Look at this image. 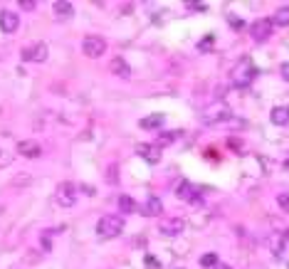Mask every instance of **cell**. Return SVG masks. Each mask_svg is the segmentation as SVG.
Instances as JSON below:
<instances>
[{
  "mask_svg": "<svg viewBox=\"0 0 289 269\" xmlns=\"http://www.w3.org/2000/svg\"><path fill=\"white\" fill-rule=\"evenodd\" d=\"M124 230V220L119 215H104L99 222H96V235L101 240H111V237H119Z\"/></svg>",
  "mask_w": 289,
  "mask_h": 269,
  "instance_id": "cell-1",
  "label": "cell"
},
{
  "mask_svg": "<svg viewBox=\"0 0 289 269\" xmlns=\"http://www.w3.org/2000/svg\"><path fill=\"white\" fill-rule=\"evenodd\" d=\"M104 52H106V40H104V37H99V35H87V37L82 40V55H84V57L96 60V57H101Z\"/></svg>",
  "mask_w": 289,
  "mask_h": 269,
  "instance_id": "cell-2",
  "label": "cell"
},
{
  "mask_svg": "<svg viewBox=\"0 0 289 269\" xmlns=\"http://www.w3.org/2000/svg\"><path fill=\"white\" fill-rule=\"evenodd\" d=\"M252 79H255V67H252V62H250V60H242V62L235 67V72H232V82H235L237 87H250Z\"/></svg>",
  "mask_w": 289,
  "mask_h": 269,
  "instance_id": "cell-3",
  "label": "cell"
},
{
  "mask_svg": "<svg viewBox=\"0 0 289 269\" xmlns=\"http://www.w3.org/2000/svg\"><path fill=\"white\" fill-rule=\"evenodd\" d=\"M232 116V111H230V106L227 104H213V106H208L205 111H203V121L205 124H220V121H227Z\"/></svg>",
  "mask_w": 289,
  "mask_h": 269,
  "instance_id": "cell-4",
  "label": "cell"
},
{
  "mask_svg": "<svg viewBox=\"0 0 289 269\" xmlns=\"http://www.w3.org/2000/svg\"><path fill=\"white\" fill-rule=\"evenodd\" d=\"M17 156V141H12L7 134H0V166H10Z\"/></svg>",
  "mask_w": 289,
  "mask_h": 269,
  "instance_id": "cell-5",
  "label": "cell"
},
{
  "mask_svg": "<svg viewBox=\"0 0 289 269\" xmlns=\"http://www.w3.org/2000/svg\"><path fill=\"white\" fill-rule=\"evenodd\" d=\"M272 20L270 17H260L257 22H252V27H250V35H252V40L255 42H265V40H270L272 37Z\"/></svg>",
  "mask_w": 289,
  "mask_h": 269,
  "instance_id": "cell-6",
  "label": "cell"
},
{
  "mask_svg": "<svg viewBox=\"0 0 289 269\" xmlns=\"http://www.w3.org/2000/svg\"><path fill=\"white\" fill-rule=\"evenodd\" d=\"M55 200L60 202V207H74L77 202V188L72 183H60L57 185V193H55Z\"/></svg>",
  "mask_w": 289,
  "mask_h": 269,
  "instance_id": "cell-7",
  "label": "cell"
},
{
  "mask_svg": "<svg viewBox=\"0 0 289 269\" xmlns=\"http://www.w3.org/2000/svg\"><path fill=\"white\" fill-rule=\"evenodd\" d=\"M22 60L25 62H45L47 60V45L45 42H32L22 50Z\"/></svg>",
  "mask_w": 289,
  "mask_h": 269,
  "instance_id": "cell-8",
  "label": "cell"
},
{
  "mask_svg": "<svg viewBox=\"0 0 289 269\" xmlns=\"http://www.w3.org/2000/svg\"><path fill=\"white\" fill-rule=\"evenodd\" d=\"M136 153L144 158L146 163H158L161 161V148L156 143H139L136 146Z\"/></svg>",
  "mask_w": 289,
  "mask_h": 269,
  "instance_id": "cell-9",
  "label": "cell"
},
{
  "mask_svg": "<svg viewBox=\"0 0 289 269\" xmlns=\"http://www.w3.org/2000/svg\"><path fill=\"white\" fill-rule=\"evenodd\" d=\"M20 27V17H17V12H12V10H2L0 12V30L2 32H15Z\"/></svg>",
  "mask_w": 289,
  "mask_h": 269,
  "instance_id": "cell-10",
  "label": "cell"
},
{
  "mask_svg": "<svg viewBox=\"0 0 289 269\" xmlns=\"http://www.w3.org/2000/svg\"><path fill=\"white\" fill-rule=\"evenodd\" d=\"M17 153L25 156V158H37L42 153V146L37 141H20L17 143Z\"/></svg>",
  "mask_w": 289,
  "mask_h": 269,
  "instance_id": "cell-11",
  "label": "cell"
},
{
  "mask_svg": "<svg viewBox=\"0 0 289 269\" xmlns=\"http://www.w3.org/2000/svg\"><path fill=\"white\" fill-rule=\"evenodd\" d=\"M183 227H186V222H183L181 217H171V220L161 222V232H163V235H168V237L181 235V232H183Z\"/></svg>",
  "mask_w": 289,
  "mask_h": 269,
  "instance_id": "cell-12",
  "label": "cell"
},
{
  "mask_svg": "<svg viewBox=\"0 0 289 269\" xmlns=\"http://www.w3.org/2000/svg\"><path fill=\"white\" fill-rule=\"evenodd\" d=\"M270 121L275 126H287L289 124V106H275L270 111Z\"/></svg>",
  "mask_w": 289,
  "mask_h": 269,
  "instance_id": "cell-13",
  "label": "cell"
},
{
  "mask_svg": "<svg viewBox=\"0 0 289 269\" xmlns=\"http://www.w3.org/2000/svg\"><path fill=\"white\" fill-rule=\"evenodd\" d=\"M109 69H111V74H116V77H131V67L126 65V60L124 57H114L111 62H109Z\"/></svg>",
  "mask_w": 289,
  "mask_h": 269,
  "instance_id": "cell-14",
  "label": "cell"
},
{
  "mask_svg": "<svg viewBox=\"0 0 289 269\" xmlns=\"http://www.w3.org/2000/svg\"><path fill=\"white\" fill-rule=\"evenodd\" d=\"M139 126L144 129V131H156V129H161L163 126V114H151V116H146L139 121Z\"/></svg>",
  "mask_w": 289,
  "mask_h": 269,
  "instance_id": "cell-15",
  "label": "cell"
},
{
  "mask_svg": "<svg viewBox=\"0 0 289 269\" xmlns=\"http://www.w3.org/2000/svg\"><path fill=\"white\" fill-rule=\"evenodd\" d=\"M141 212H144L146 217H156V215H161V212H163V205H161L158 198H148L146 205L141 207Z\"/></svg>",
  "mask_w": 289,
  "mask_h": 269,
  "instance_id": "cell-16",
  "label": "cell"
},
{
  "mask_svg": "<svg viewBox=\"0 0 289 269\" xmlns=\"http://www.w3.org/2000/svg\"><path fill=\"white\" fill-rule=\"evenodd\" d=\"M52 10H55V15L60 17V20H70L74 15V10H72V5L70 2H55L52 5Z\"/></svg>",
  "mask_w": 289,
  "mask_h": 269,
  "instance_id": "cell-17",
  "label": "cell"
},
{
  "mask_svg": "<svg viewBox=\"0 0 289 269\" xmlns=\"http://www.w3.org/2000/svg\"><path fill=\"white\" fill-rule=\"evenodd\" d=\"M136 202H134V198H129V195H119V210L124 212V215H131V212H136Z\"/></svg>",
  "mask_w": 289,
  "mask_h": 269,
  "instance_id": "cell-18",
  "label": "cell"
},
{
  "mask_svg": "<svg viewBox=\"0 0 289 269\" xmlns=\"http://www.w3.org/2000/svg\"><path fill=\"white\" fill-rule=\"evenodd\" d=\"M272 25H280V27H287V25H289V5H285V7H280V10L275 12V17H272Z\"/></svg>",
  "mask_w": 289,
  "mask_h": 269,
  "instance_id": "cell-19",
  "label": "cell"
},
{
  "mask_svg": "<svg viewBox=\"0 0 289 269\" xmlns=\"http://www.w3.org/2000/svg\"><path fill=\"white\" fill-rule=\"evenodd\" d=\"M267 242H270V250H272L275 255H282V245H285V240H282V235H275V232H272Z\"/></svg>",
  "mask_w": 289,
  "mask_h": 269,
  "instance_id": "cell-20",
  "label": "cell"
},
{
  "mask_svg": "<svg viewBox=\"0 0 289 269\" xmlns=\"http://www.w3.org/2000/svg\"><path fill=\"white\" fill-rule=\"evenodd\" d=\"M176 195H178L181 200H193V188H191L188 183H181V185L176 188Z\"/></svg>",
  "mask_w": 289,
  "mask_h": 269,
  "instance_id": "cell-21",
  "label": "cell"
},
{
  "mask_svg": "<svg viewBox=\"0 0 289 269\" xmlns=\"http://www.w3.org/2000/svg\"><path fill=\"white\" fill-rule=\"evenodd\" d=\"M106 180H109L111 185L119 183V166H116V163H111V166L106 168Z\"/></svg>",
  "mask_w": 289,
  "mask_h": 269,
  "instance_id": "cell-22",
  "label": "cell"
},
{
  "mask_svg": "<svg viewBox=\"0 0 289 269\" xmlns=\"http://www.w3.org/2000/svg\"><path fill=\"white\" fill-rule=\"evenodd\" d=\"M227 146H230L235 153H245V143H242L240 138H235V136H230V138H227Z\"/></svg>",
  "mask_w": 289,
  "mask_h": 269,
  "instance_id": "cell-23",
  "label": "cell"
},
{
  "mask_svg": "<svg viewBox=\"0 0 289 269\" xmlns=\"http://www.w3.org/2000/svg\"><path fill=\"white\" fill-rule=\"evenodd\" d=\"M200 265H203V267H215V265H217V255H213V252L203 255V257H200Z\"/></svg>",
  "mask_w": 289,
  "mask_h": 269,
  "instance_id": "cell-24",
  "label": "cell"
},
{
  "mask_svg": "<svg viewBox=\"0 0 289 269\" xmlns=\"http://www.w3.org/2000/svg\"><path fill=\"white\" fill-rule=\"evenodd\" d=\"M277 205H280L285 212H289V193H280V195H277Z\"/></svg>",
  "mask_w": 289,
  "mask_h": 269,
  "instance_id": "cell-25",
  "label": "cell"
},
{
  "mask_svg": "<svg viewBox=\"0 0 289 269\" xmlns=\"http://www.w3.org/2000/svg\"><path fill=\"white\" fill-rule=\"evenodd\" d=\"M227 20H230V25H232V30H237V32H240V30H242V27H245V22H242V20H240V17H235V15H230V17H227Z\"/></svg>",
  "mask_w": 289,
  "mask_h": 269,
  "instance_id": "cell-26",
  "label": "cell"
},
{
  "mask_svg": "<svg viewBox=\"0 0 289 269\" xmlns=\"http://www.w3.org/2000/svg\"><path fill=\"white\" fill-rule=\"evenodd\" d=\"M37 2L35 0H20V10H35Z\"/></svg>",
  "mask_w": 289,
  "mask_h": 269,
  "instance_id": "cell-27",
  "label": "cell"
},
{
  "mask_svg": "<svg viewBox=\"0 0 289 269\" xmlns=\"http://www.w3.org/2000/svg\"><path fill=\"white\" fill-rule=\"evenodd\" d=\"M146 267L148 269H158V260H156V257H153V255H146Z\"/></svg>",
  "mask_w": 289,
  "mask_h": 269,
  "instance_id": "cell-28",
  "label": "cell"
},
{
  "mask_svg": "<svg viewBox=\"0 0 289 269\" xmlns=\"http://www.w3.org/2000/svg\"><path fill=\"white\" fill-rule=\"evenodd\" d=\"M210 45H213V37H205V40L198 45V50H203V52H210Z\"/></svg>",
  "mask_w": 289,
  "mask_h": 269,
  "instance_id": "cell-29",
  "label": "cell"
},
{
  "mask_svg": "<svg viewBox=\"0 0 289 269\" xmlns=\"http://www.w3.org/2000/svg\"><path fill=\"white\" fill-rule=\"evenodd\" d=\"M280 74H282V79H287L289 82V62H285V65L280 67Z\"/></svg>",
  "mask_w": 289,
  "mask_h": 269,
  "instance_id": "cell-30",
  "label": "cell"
},
{
  "mask_svg": "<svg viewBox=\"0 0 289 269\" xmlns=\"http://www.w3.org/2000/svg\"><path fill=\"white\" fill-rule=\"evenodd\" d=\"M215 269H232V267H230V265H220V262H217Z\"/></svg>",
  "mask_w": 289,
  "mask_h": 269,
  "instance_id": "cell-31",
  "label": "cell"
},
{
  "mask_svg": "<svg viewBox=\"0 0 289 269\" xmlns=\"http://www.w3.org/2000/svg\"><path fill=\"white\" fill-rule=\"evenodd\" d=\"M287 240H289V230H287Z\"/></svg>",
  "mask_w": 289,
  "mask_h": 269,
  "instance_id": "cell-32",
  "label": "cell"
},
{
  "mask_svg": "<svg viewBox=\"0 0 289 269\" xmlns=\"http://www.w3.org/2000/svg\"><path fill=\"white\" fill-rule=\"evenodd\" d=\"M287 168H289V161H287Z\"/></svg>",
  "mask_w": 289,
  "mask_h": 269,
  "instance_id": "cell-33",
  "label": "cell"
}]
</instances>
